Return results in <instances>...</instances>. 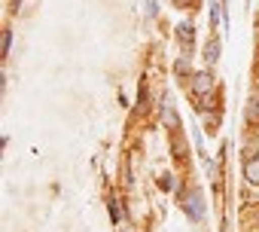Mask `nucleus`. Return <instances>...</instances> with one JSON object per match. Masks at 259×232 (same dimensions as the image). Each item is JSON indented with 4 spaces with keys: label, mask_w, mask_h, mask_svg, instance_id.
Here are the masks:
<instances>
[{
    "label": "nucleus",
    "mask_w": 259,
    "mask_h": 232,
    "mask_svg": "<svg viewBox=\"0 0 259 232\" xmlns=\"http://www.w3.org/2000/svg\"><path fill=\"white\" fill-rule=\"evenodd\" d=\"M183 205H186V211H189V217H192V220H201V217H204V202H201V192H198L195 186H189V189H186Z\"/></svg>",
    "instance_id": "f257e3e1"
},
{
    "label": "nucleus",
    "mask_w": 259,
    "mask_h": 232,
    "mask_svg": "<svg viewBox=\"0 0 259 232\" xmlns=\"http://www.w3.org/2000/svg\"><path fill=\"white\" fill-rule=\"evenodd\" d=\"M192 92H195V95H201V98H204V95H210V92H213V76H210L207 70L195 73V76H192Z\"/></svg>",
    "instance_id": "f03ea898"
},
{
    "label": "nucleus",
    "mask_w": 259,
    "mask_h": 232,
    "mask_svg": "<svg viewBox=\"0 0 259 232\" xmlns=\"http://www.w3.org/2000/svg\"><path fill=\"white\" fill-rule=\"evenodd\" d=\"M244 177H247V183H259V156H253L244 165Z\"/></svg>",
    "instance_id": "7ed1b4c3"
},
{
    "label": "nucleus",
    "mask_w": 259,
    "mask_h": 232,
    "mask_svg": "<svg viewBox=\"0 0 259 232\" xmlns=\"http://www.w3.org/2000/svg\"><path fill=\"white\" fill-rule=\"evenodd\" d=\"M247 120H250L253 126H259V89L253 92V98H250V104H247Z\"/></svg>",
    "instance_id": "20e7f679"
},
{
    "label": "nucleus",
    "mask_w": 259,
    "mask_h": 232,
    "mask_svg": "<svg viewBox=\"0 0 259 232\" xmlns=\"http://www.w3.org/2000/svg\"><path fill=\"white\" fill-rule=\"evenodd\" d=\"M192 37H195V28H192L189 22L177 25V40H180V43H192Z\"/></svg>",
    "instance_id": "39448f33"
},
{
    "label": "nucleus",
    "mask_w": 259,
    "mask_h": 232,
    "mask_svg": "<svg viewBox=\"0 0 259 232\" xmlns=\"http://www.w3.org/2000/svg\"><path fill=\"white\" fill-rule=\"evenodd\" d=\"M162 113H165V123H168L171 129H177V113H174V104H171L168 98H165V110H162Z\"/></svg>",
    "instance_id": "423d86ee"
},
{
    "label": "nucleus",
    "mask_w": 259,
    "mask_h": 232,
    "mask_svg": "<svg viewBox=\"0 0 259 232\" xmlns=\"http://www.w3.org/2000/svg\"><path fill=\"white\" fill-rule=\"evenodd\" d=\"M204 58H207V64H213V61L220 58V40H210V43H207V52H204Z\"/></svg>",
    "instance_id": "0eeeda50"
},
{
    "label": "nucleus",
    "mask_w": 259,
    "mask_h": 232,
    "mask_svg": "<svg viewBox=\"0 0 259 232\" xmlns=\"http://www.w3.org/2000/svg\"><path fill=\"white\" fill-rule=\"evenodd\" d=\"M174 156H177V159H183V156H186V144H183V138H180V135L174 138Z\"/></svg>",
    "instance_id": "6e6552de"
},
{
    "label": "nucleus",
    "mask_w": 259,
    "mask_h": 232,
    "mask_svg": "<svg viewBox=\"0 0 259 232\" xmlns=\"http://www.w3.org/2000/svg\"><path fill=\"white\" fill-rule=\"evenodd\" d=\"M177 73H180V76L189 73V58H180V61H177Z\"/></svg>",
    "instance_id": "1a4fd4ad"
},
{
    "label": "nucleus",
    "mask_w": 259,
    "mask_h": 232,
    "mask_svg": "<svg viewBox=\"0 0 259 232\" xmlns=\"http://www.w3.org/2000/svg\"><path fill=\"white\" fill-rule=\"evenodd\" d=\"M10 40H13V34H10V28H7V31H4V55L10 52Z\"/></svg>",
    "instance_id": "9d476101"
},
{
    "label": "nucleus",
    "mask_w": 259,
    "mask_h": 232,
    "mask_svg": "<svg viewBox=\"0 0 259 232\" xmlns=\"http://www.w3.org/2000/svg\"><path fill=\"white\" fill-rule=\"evenodd\" d=\"M174 4H180V7H186V4H189V0H174Z\"/></svg>",
    "instance_id": "9b49d317"
},
{
    "label": "nucleus",
    "mask_w": 259,
    "mask_h": 232,
    "mask_svg": "<svg viewBox=\"0 0 259 232\" xmlns=\"http://www.w3.org/2000/svg\"><path fill=\"white\" fill-rule=\"evenodd\" d=\"M256 223H259V211H256Z\"/></svg>",
    "instance_id": "f8f14e48"
}]
</instances>
